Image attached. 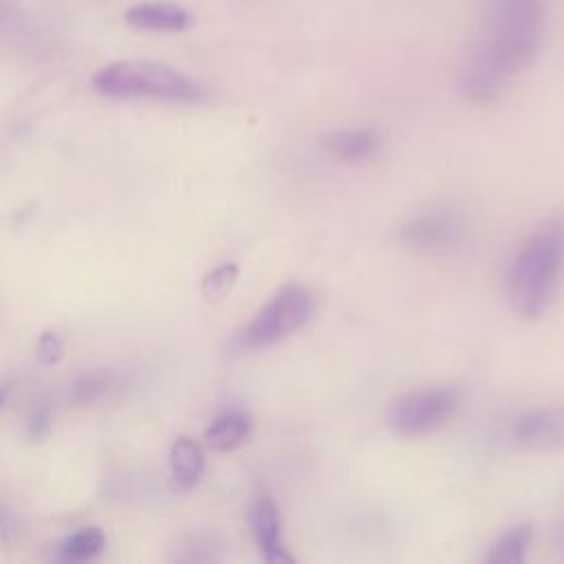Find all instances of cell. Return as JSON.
<instances>
[{
	"instance_id": "obj_11",
	"label": "cell",
	"mask_w": 564,
	"mask_h": 564,
	"mask_svg": "<svg viewBox=\"0 0 564 564\" xmlns=\"http://www.w3.org/2000/svg\"><path fill=\"white\" fill-rule=\"evenodd\" d=\"M326 152L344 163H361L375 156L381 148V137L372 128H344L324 139Z\"/></svg>"
},
{
	"instance_id": "obj_9",
	"label": "cell",
	"mask_w": 564,
	"mask_h": 564,
	"mask_svg": "<svg viewBox=\"0 0 564 564\" xmlns=\"http://www.w3.org/2000/svg\"><path fill=\"white\" fill-rule=\"evenodd\" d=\"M253 540L269 564H293L295 557L282 540V522L275 502L269 496H258L249 511Z\"/></svg>"
},
{
	"instance_id": "obj_5",
	"label": "cell",
	"mask_w": 564,
	"mask_h": 564,
	"mask_svg": "<svg viewBox=\"0 0 564 564\" xmlns=\"http://www.w3.org/2000/svg\"><path fill=\"white\" fill-rule=\"evenodd\" d=\"M460 390L452 386L412 390L392 401L388 425L401 436H423L449 421L460 408Z\"/></svg>"
},
{
	"instance_id": "obj_4",
	"label": "cell",
	"mask_w": 564,
	"mask_h": 564,
	"mask_svg": "<svg viewBox=\"0 0 564 564\" xmlns=\"http://www.w3.org/2000/svg\"><path fill=\"white\" fill-rule=\"evenodd\" d=\"M315 306L317 302L311 289L302 284H284L242 328L238 337L240 346L260 350L284 341L308 324Z\"/></svg>"
},
{
	"instance_id": "obj_14",
	"label": "cell",
	"mask_w": 564,
	"mask_h": 564,
	"mask_svg": "<svg viewBox=\"0 0 564 564\" xmlns=\"http://www.w3.org/2000/svg\"><path fill=\"white\" fill-rule=\"evenodd\" d=\"M533 542V529L529 524L511 527L509 531L500 533L489 551L485 553L487 564H520L527 560V553Z\"/></svg>"
},
{
	"instance_id": "obj_3",
	"label": "cell",
	"mask_w": 564,
	"mask_h": 564,
	"mask_svg": "<svg viewBox=\"0 0 564 564\" xmlns=\"http://www.w3.org/2000/svg\"><path fill=\"white\" fill-rule=\"evenodd\" d=\"M544 35L542 0H487L485 31L480 40L516 75L540 51Z\"/></svg>"
},
{
	"instance_id": "obj_12",
	"label": "cell",
	"mask_w": 564,
	"mask_h": 564,
	"mask_svg": "<svg viewBox=\"0 0 564 564\" xmlns=\"http://www.w3.org/2000/svg\"><path fill=\"white\" fill-rule=\"evenodd\" d=\"M170 469L176 489H192L205 471V454L189 436H178L170 447Z\"/></svg>"
},
{
	"instance_id": "obj_6",
	"label": "cell",
	"mask_w": 564,
	"mask_h": 564,
	"mask_svg": "<svg viewBox=\"0 0 564 564\" xmlns=\"http://www.w3.org/2000/svg\"><path fill=\"white\" fill-rule=\"evenodd\" d=\"M511 77L513 75L502 66V62L478 37L465 48L460 57L458 90L467 101L487 106L505 95Z\"/></svg>"
},
{
	"instance_id": "obj_22",
	"label": "cell",
	"mask_w": 564,
	"mask_h": 564,
	"mask_svg": "<svg viewBox=\"0 0 564 564\" xmlns=\"http://www.w3.org/2000/svg\"><path fill=\"white\" fill-rule=\"evenodd\" d=\"M4 397H7V388H0V408L4 403Z\"/></svg>"
},
{
	"instance_id": "obj_17",
	"label": "cell",
	"mask_w": 564,
	"mask_h": 564,
	"mask_svg": "<svg viewBox=\"0 0 564 564\" xmlns=\"http://www.w3.org/2000/svg\"><path fill=\"white\" fill-rule=\"evenodd\" d=\"M110 390V375H86L73 388V401L77 405H90Z\"/></svg>"
},
{
	"instance_id": "obj_8",
	"label": "cell",
	"mask_w": 564,
	"mask_h": 564,
	"mask_svg": "<svg viewBox=\"0 0 564 564\" xmlns=\"http://www.w3.org/2000/svg\"><path fill=\"white\" fill-rule=\"evenodd\" d=\"M505 441L522 452H546L564 445V408H531L505 425Z\"/></svg>"
},
{
	"instance_id": "obj_15",
	"label": "cell",
	"mask_w": 564,
	"mask_h": 564,
	"mask_svg": "<svg viewBox=\"0 0 564 564\" xmlns=\"http://www.w3.org/2000/svg\"><path fill=\"white\" fill-rule=\"evenodd\" d=\"M106 549V533L99 527H82L59 544V555L68 562H86Z\"/></svg>"
},
{
	"instance_id": "obj_16",
	"label": "cell",
	"mask_w": 564,
	"mask_h": 564,
	"mask_svg": "<svg viewBox=\"0 0 564 564\" xmlns=\"http://www.w3.org/2000/svg\"><path fill=\"white\" fill-rule=\"evenodd\" d=\"M236 280H238V264L223 262V264L214 267L212 271H207L203 275V282H200L205 300H209V302L223 300L231 291Z\"/></svg>"
},
{
	"instance_id": "obj_10",
	"label": "cell",
	"mask_w": 564,
	"mask_h": 564,
	"mask_svg": "<svg viewBox=\"0 0 564 564\" xmlns=\"http://www.w3.org/2000/svg\"><path fill=\"white\" fill-rule=\"evenodd\" d=\"M126 22L141 31L174 33L192 24V15L185 7L167 0H145L137 2L126 11Z\"/></svg>"
},
{
	"instance_id": "obj_19",
	"label": "cell",
	"mask_w": 564,
	"mask_h": 564,
	"mask_svg": "<svg viewBox=\"0 0 564 564\" xmlns=\"http://www.w3.org/2000/svg\"><path fill=\"white\" fill-rule=\"evenodd\" d=\"M62 355H64L62 339L51 330L42 333L37 339V359L46 366H55L62 359Z\"/></svg>"
},
{
	"instance_id": "obj_18",
	"label": "cell",
	"mask_w": 564,
	"mask_h": 564,
	"mask_svg": "<svg viewBox=\"0 0 564 564\" xmlns=\"http://www.w3.org/2000/svg\"><path fill=\"white\" fill-rule=\"evenodd\" d=\"M51 425H53V408L46 399H42L31 408V414L26 421V434L31 441H42L51 432Z\"/></svg>"
},
{
	"instance_id": "obj_20",
	"label": "cell",
	"mask_w": 564,
	"mask_h": 564,
	"mask_svg": "<svg viewBox=\"0 0 564 564\" xmlns=\"http://www.w3.org/2000/svg\"><path fill=\"white\" fill-rule=\"evenodd\" d=\"M18 531V522H15V516L4 507L0 505V540H9L13 538Z\"/></svg>"
},
{
	"instance_id": "obj_21",
	"label": "cell",
	"mask_w": 564,
	"mask_h": 564,
	"mask_svg": "<svg viewBox=\"0 0 564 564\" xmlns=\"http://www.w3.org/2000/svg\"><path fill=\"white\" fill-rule=\"evenodd\" d=\"M11 15H13V11H11L9 2H7V0H0V24H4Z\"/></svg>"
},
{
	"instance_id": "obj_13",
	"label": "cell",
	"mask_w": 564,
	"mask_h": 564,
	"mask_svg": "<svg viewBox=\"0 0 564 564\" xmlns=\"http://www.w3.org/2000/svg\"><path fill=\"white\" fill-rule=\"evenodd\" d=\"M251 434V419L245 412L220 414L205 432L207 447L216 452H229L242 445Z\"/></svg>"
},
{
	"instance_id": "obj_7",
	"label": "cell",
	"mask_w": 564,
	"mask_h": 564,
	"mask_svg": "<svg viewBox=\"0 0 564 564\" xmlns=\"http://www.w3.org/2000/svg\"><path fill=\"white\" fill-rule=\"evenodd\" d=\"M465 236L463 216L452 207H432L399 227V240L414 251L441 253L458 247Z\"/></svg>"
},
{
	"instance_id": "obj_1",
	"label": "cell",
	"mask_w": 564,
	"mask_h": 564,
	"mask_svg": "<svg viewBox=\"0 0 564 564\" xmlns=\"http://www.w3.org/2000/svg\"><path fill=\"white\" fill-rule=\"evenodd\" d=\"M564 271V218L540 225L520 247L507 271V300L516 315L540 317Z\"/></svg>"
},
{
	"instance_id": "obj_2",
	"label": "cell",
	"mask_w": 564,
	"mask_h": 564,
	"mask_svg": "<svg viewBox=\"0 0 564 564\" xmlns=\"http://www.w3.org/2000/svg\"><path fill=\"white\" fill-rule=\"evenodd\" d=\"M93 88L110 99H159L176 104H198L205 99L203 86L189 75L148 59H119L101 66L93 75Z\"/></svg>"
}]
</instances>
